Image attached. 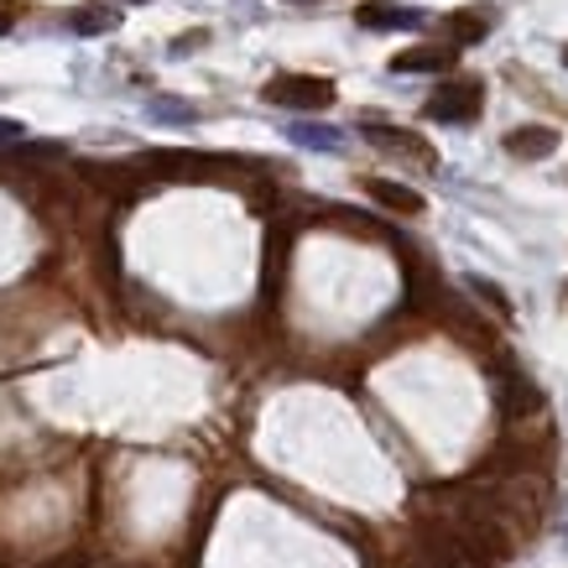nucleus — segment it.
<instances>
[{
  "label": "nucleus",
  "mask_w": 568,
  "mask_h": 568,
  "mask_svg": "<svg viewBox=\"0 0 568 568\" xmlns=\"http://www.w3.org/2000/svg\"><path fill=\"white\" fill-rule=\"evenodd\" d=\"M480 110H485V84H444L423 105V116L438 120V125H470Z\"/></svg>",
  "instance_id": "nucleus-1"
},
{
  "label": "nucleus",
  "mask_w": 568,
  "mask_h": 568,
  "mask_svg": "<svg viewBox=\"0 0 568 568\" xmlns=\"http://www.w3.org/2000/svg\"><path fill=\"white\" fill-rule=\"evenodd\" d=\"M266 99H272V105H287V110H329L334 84L314 79V74H276V79L266 84Z\"/></svg>",
  "instance_id": "nucleus-2"
},
{
  "label": "nucleus",
  "mask_w": 568,
  "mask_h": 568,
  "mask_svg": "<svg viewBox=\"0 0 568 568\" xmlns=\"http://www.w3.org/2000/svg\"><path fill=\"white\" fill-rule=\"evenodd\" d=\"M495 402H501V412L516 423V417H527V412L543 407V392H537L522 371H501V381H495Z\"/></svg>",
  "instance_id": "nucleus-3"
},
{
  "label": "nucleus",
  "mask_w": 568,
  "mask_h": 568,
  "mask_svg": "<svg viewBox=\"0 0 568 568\" xmlns=\"http://www.w3.org/2000/svg\"><path fill=\"white\" fill-rule=\"evenodd\" d=\"M354 21L365 26V32H417L423 26V11H412V6H360Z\"/></svg>",
  "instance_id": "nucleus-4"
},
{
  "label": "nucleus",
  "mask_w": 568,
  "mask_h": 568,
  "mask_svg": "<svg viewBox=\"0 0 568 568\" xmlns=\"http://www.w3.org/2000/svg\"><path fill=\"white\" fill-rule=\"evenodd\" d=\"M506 152L522 162H543L558 152V131H553V125H522V131L506 136Z\"/></svg>",
  "instance_id": "nucleus-5"
},
{
  "label": "nucleus",
  "mask_w": 568,
  "mask_h": 568,
  "mask_svg": "<svg viewBox=\"0 0 568 568\" xmlns=\"http://www.w3.org/2000/svg\"><path fill=\"white\" fill-rule=\"evenodd\" d=\"M365 194H371L381 209H392V215H423V194H417V188H407V183L371 177V183H365Z\"/></svg>",
  "instance_id": "nucleus-6"
},
{
  "label": "nucleus",
  "mask_w": 568,
  "mask_h": 568,
  "mask_svg": "<svg viewBox=\"0 0 568 568\" xmlns=\"http://www.w3.org/2000/svg\"><path fill=\"white\" fill-rule=\"evenodd\" d=\"M365 141H371V146H381V152H402V157L428 162V167L438 162L417 136H407V131H392V125H365Z\"/></svg>",
  "instance_id": "nucleus-7"
},
{
  "label": "nucleus",
  "mask_w": 568,
  "mask_h": 568,
  "mask_svg": "<svg viewBox=\"0 0 568 568\" xmlns=\"http://www.w3.org/2000/svg\"><path fill=\"white\" fill-rule=\"evenodd\" d=\"M459 63V53L454 47H417V53H402V58H392L396 74H444V68H454Z\"/></svg>",
  "instance_id": "nucleus-8"
},
{
  "label": "nucleus",
  "mask_w": 568,
  "mask_h": 568,
  "mask_svg": "<svg viewBox=\"0 0 568 568\" xmlns=\"http://www.w3.org/2000/svg\"><path fill=\"white\" fill-rule=\"evenodd\" d=\"M490 32V21L485 17H474V11H459V17H444V37L454 42V53L459 47H470V42H480Z\"/></svg>",
  "instance_id": "nucleus-9"
},
{
  "label": "nucleus",
  "mask_w": 568,
  "mask_h": 568,
  "mask_svg": "<svg viewBox=\"0 0 568 568\" xmlns=\"http://www.w3.org/2000/svg\"><path fill=\"white\" fill-rule=\"evenodd\" d=\"M68 26H74V32H84V37H95V32H116L120 11H105V6H95V11H74V17H68Z\"/></svg>",
  "instance_id": "nucleus-10"
},
{
  "label": "nucleus",
  "mask_w": 568,
  "mask_h": 568,
  "mask_svg": "<svg viewBox=\"0 0 568 568\" xmlns=\"http://www.w3.org/2000/svg\"><path fill=\"white\" fill-rule=\"evenodd\" d=\"M287 230H282V225H276L272 236H266V287H276V282H282V266H287Z\"/></svg>",
  "instance_id": "nucleus-11"
},
{
  "label": "nucleus",
  "mask_w": 568,
  "mask_h": 568,
  "mask_svg": "<svg viewBox=\"0 0 568 568\" xmlns=\"http://www.w3.org/2000/svg\"><path fill=\"white\" fill-rule=\"evenodd\" d=\"M287 136H293L297 146H318V152H334V146H339V131H329V125H308V120H297Z\"/></svg>",
  "instance_id": "nucleus-12"
},
{
  "label": "nucleus",
  "mask_w": 568,
  "mask_h": 568,
  "mask_svg": "<svg viewBox=\"0 0 568 568\" xmlns=\"http://www.w3.org/2000/svg\"><path fill=\"white\" fill-rule=\"evenodd\" d=\"M470 293H474V297H485V303H490V308H495L501 318H511V297L501 293V287H495L490 276H470Z\"/></svg>",
  "instance_id": "nucleus-13"
},
{
  "label": "nucleus",
  "mask_w": 568,
  "mask_h": 568,
  "mask_svg": "<svg viewBox=\"0 0 568 568\" xmlns=\"http://www.w3.org/2000/svg\"><path fill=\"white\" fill-rule=\"evenodd\" d=\"M152 116H162V120H194V110H188V105H167V99H157V105H152Z\"/></svg>",
  "instance_id": "nucleus-14"
},
{
  "label": "nucleus",
  "mask_w": 568,
  "mask_h": 568,
  "mask_svg": "<svg viewBox=\"0 0 568 568\" xmlns=\"http://www.w3.org/2000/svg\"><path fill=\"white\" fill-rule=\"evenodd\" d=\"M17 141H26V125L21 120H0V146H17Z\"/></svg>",
  "instance_id": "nucleus-15"
},
{
  "label": "nucleus",
  "mask_w": 568,
  "mask_h": 568,
  "mask_svg": "<svg viewBox=\"0 0 568 568\" xmlns=\"http://www.w3.org/2000/svg\"><path fill=\"white\" fill-rule=\"evenodd\" d=\"M42 568H89V558L84 553H58L53 564H42Z\"/></svg>",
  "instance_id": "nucleus-16"
},
{
  "label": "nucleus",
  "mask_w": 568,
  "mask_h": 568,
  "mask_svg": "<svg viewBox=\"0 0 568 568\" xmlns=\"http://www.w3.org/2000/svg\"><path fill=\"white\" fill-rule=\"evenodd\" d=\"M11 26H17V11H11V0H0V37H6Z\"/></svg>",
  "instance_id": "nucleus-17"
},
{
  "label": "nucleus",
  "mask_w": 568,
  "mask_h": 568,
  "mask_svg": "<svg viewBox=\"0 0 568 568\" xmlns=\"http://www.w3.org/2000/svg\"><path fill=\"white\" fill-rule=\"evenodd\" d=\"M564 63H568V47H564Z\"/></svg>",
  "instance_id": "nucleus-18"
}]
</instances>
